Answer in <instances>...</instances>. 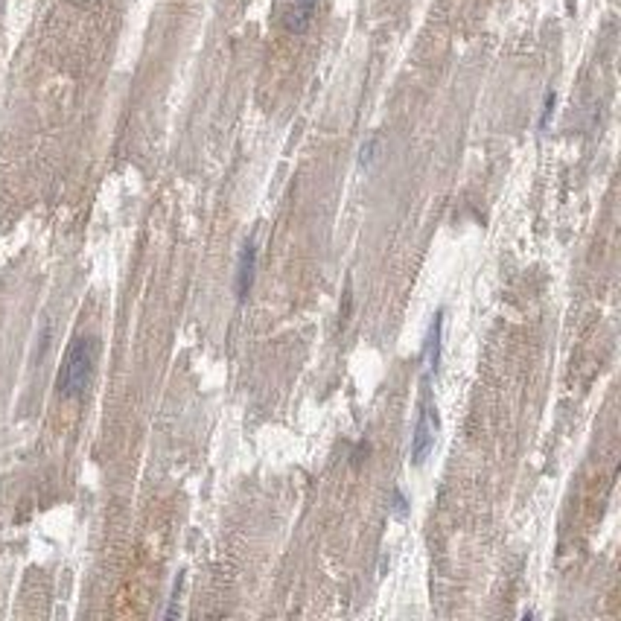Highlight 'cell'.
Here are the masks:
<instances>
[{
  "mask_svg": "<svg viewBox=\"0 0 621 621\" xmlns=\"http://www.w3.org/2000/svg\"><path fill=\"white\" fill-rule=\"evenodd\" d=\"M391 513H394V516H400V520H402V516L409 513V502H406V496H402L400 490H394V493H391Z\"/></svg>",
  "mask_w": 621,
  "mask_h": 621,
  "instance_id": "5",
  "label": "cell"
},
{
  "mask_svg": "<svg viewBox=\"0 0 621 621\" xmlns=\"http://www.w3.org/2000/svg\"><path fill=\"white\" fill-rule=\"evenodd\" d=\"M254 269H257V248L254 243H245L239 251V263H236V295L239 301L248 295L251 283H254Z\"/></svg>",
  "mask_w": 621,
  "mask_h": 621,
  "instance_id": "3",
  "label": "cell"
},
{
  "mask_svg": "<svg viewBox=\"0 0 621 621\" xmlns=\"http://www.w3.org/2000/svg\"><path fill=\"white\" fill-rule=\"evenodd\" d=\"M441 330H443V309L435 313L432 327H429V339H426V376L438 374V365H441Z\"/></svg>",
  "mask_w": 621,
  "mask_h": 621,
  "instance_id": "4",
  "label": "cell"
},
{
  "mask_svg": "<svg viewBox=\"0 0 621 621\" xmlns=\"http://www.w3.org/2000/svg\"><path fill=\"white\" fill-rule=\"evenodd\" d=\"M551 111H555V94H546V106H543V117H539V129H546V125H548Z\"/></svg>",
  "mask_w": 621,
  "mask_h": 621,
  "instance_id": "6",
  "label": "cell"
},
{
  "mask_svg": "<svg viewBox=\"0 0 621 621\" xmlns=\"http://www.w3.org/2000/svg\"><path fill=\"white\" fill-rule=\"evenodd\" d=\"M94 359H97V341L73 339L59 371V391L64 397H79L88 388L90 374H94Z\"/></svg>",
  "mask_w": 621,
  "mask_h": 621,
  "instance_id": "1",
  "label": "cell"
},
{
  "mask_svg": "<svg viewBox=\"0 0 621 621\" xmlns=\"http://www.w3.org/2000/svg\"><path fill=\"white\" fill-rule=\"evenodd\" d=\"M435 438H438V414H435V406L429 400H423L420 417L414 423V435H411V464L414 467L426 464V458L435 446Z\"/></svg>",
  "mask_w": 621,
  "mask_h": 621,
  "instance_id": "2",
  "label": "cell"
}]
</instances>
